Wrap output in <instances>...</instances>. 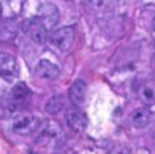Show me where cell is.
<instances>
[{
    "label": "cell",
    "instance_id": "obj_1",
    "mask_svg": "<svg viewBox=\"0 0 155 154\" xmlns=\"http://www.w3.org/2000/svg\"><path fill=\"white\" fill-rule=\"evenodd\" d=\"M47 40L55 49H58L61 52H67L71 49V46L74 43V28L62 26L55 31H50L47 34Z\"/></svg>",
    "mask_w": 155,
    "mask_h": 154
},
{
    "label": "cell",
    "instance_id": "obj_2",
    "mask_svg": "<svg viewBox=\"0 0 155 154\" xmlns=\"http://www.w3.org/2000/svg\"><path fill=\"white\" fill-rule=\"evenodd\" d=\"M38 142L40 143H44V145H49V146H59L62 145V140H64V134L61 131V127L52 121H47L44 122L43 125L40 124L38 127Z\"/></svg>",
    "mask_w": 155,
    "mask_h": 154
},
{
    "label": "cell",
    "instance_id": "obj_3",
    "mask_svg": "<svg viewBox=\"0 0 155 154\" xmlns=\"http://www.w3.org/2000/svg\"><path fill=\"white\" fill-rule=\"evenodd\" d=\"M40 124H41L40 119L32 115H18L12 119L11 128L14 133H17L20 136H28V134L35 133L38 130Z\"/></svg>",
    "mask_w": 155,
    "mask_h": 154
},
{
    "label": "cell",
    "instance_id": "obj_4",
    "mask_svg": "<svg viewBox=\"0 0 155 154\" xmlns=\"http://www.w3.org/2000/svg\"><path fill=\"white\" fill-rule=\"evenodd\" d=\"M23 32L35 43L38 44H44L47 41V29L44 28V25L40 22L38 17L35 19H28L23 23Z\"/></svg>",
    "mask_w": 155,
    "mask_h": 154
},
{
    "label": "cell",
    "instance_id": "obj_5",
    "mask_svg": "<svg viewBox=\"0 0 155 154\" xmlns=\"http://www.w3.org/2000/svg\"><path fill=\"white\" fill-rule=\"evenodd\" d=\"M18 75V66L14 55L8 52H0V78L12 83Z\"/></svg>",
    "mask_w": 155,
    "mask_h": 154
},
{
    "label": "cell",
    "instance_id": "obj_6",
    "mask_svg": "<svg viewBox=\"0 0 155 154\" xmlns=\"http://www.w3.org/2000/svg\"><path fill=\"white\" fill-rule=\"evenodd\" d=\"M65 121L67 125L73 131H84L88 127V118L84 111L78 110V108H70L65 113Z\"/></svg>",
    "mask_w": 155,
    "mask_h": 154
},
{
    "label": "cell",
    "instance_id": "obj_7",
    "mask_svg": "<svg viewBox=\"0 0 155 154\" xmlns=\"http://www.w3.org/2000/svg\"><path fill=\"white\" fill-rule=\"evenodd\" d=\"M40 22L44 25V28L47 31L53 29L59 20V11L53 3H44L43 8L40 9V15H38Z\"/></svg>",
    "mask_w": 155,
    "mask_h": 154
},
{
    "label": "cell",
    "instance_id": "obj_8",
    "mask_svg": "<svg viewBox=\"0 0 155 154\" xmlns=\"http://www.w3.org/2000/svg\"><path fill=\"white\" fill-rule=\"evenodd\" d=\"M85 95H87V83L84 80H76L68 89V98L76 107H81L84 104Z\"/></svg>",
    "mask_w": 155,
    "mask_h": 154
},
{
    "label": "cell",
    "instance_id": "obj_9",
    "mask_svg": "<svg viewBox=\"0 0 155 154\" xmlns=\"http://www.w3.org/2000/svg\"><path fill=\"white\" fill-rule=\"evenodd\" d=\"M37 76L41 80H46V81H50V80H55L58 73H59V69L49 60H40L38 64H37Z\"/></svg>",
    "mask_w": 155,
    "mask_h": 154
},
{
    "label": "cell",
    "instance_id": "obj_10",
    "mask_svg": "<svg viewBox=\"0 0 155 154\" xmlns=\"http://www.w3.org/2000/svg\"><path fill=\"white\" fill-rule=\"evenodd\" d=\"M150 119H152V115H150L149 108H146V107L137 108L131 115V122L135 128H146L150 124Z\"/></svg>",
    "mask_w": 155,
    "mask_h": 154
},
{
    "label": "cell",
    "instance_id": "obj_11",
    "mask_svg": "<svg viewBox=\"0 0 155 154\" xmlns=\"http://www.w3.org/2000/svg\"><path fill=\"white\" fill-rule=\"evenodd\" d=\"M29 93H31L29 92V87L25 83H17L12 87V90H11V101H12V104H21V102H25L28 99Z\"/></svg>",
    "mask_w": 155,
    "mask_h": 154
},
{
    "label": "cell",
    "instance_id": "obj_12",
    "mask_svg": "<svg viewBox=\"0 0 155 154\" xmlns=\"http://www.w3.org/2000/svg\"><path fill=\"white\" fill-rule=\"evenodd\" d=\"M138 96L140 99L147 104V105H153L155 104V83H146L138 89Z\"/></svg>",
    "mask_w": 155,
    "mask_h": 154
},
{
    "label": "cell",
    "instance_id": "obj_13",
    "mask_svg": "<svg viewBox=\"0 0 155 154\" xmlns=\"http://www.w3.org/2000/svg\"><path fill=\"white\" fill-rule=\"evenodd\" d=\"M62 108H64V99H62V96H53L46 104V111L50 113V115H56Z\"/></svg>",
    "mask_w": 155,
    "mask_h": 154
},
{
    "label": "cell",
    "instance_id": "obj_14",
    "mask_svg": "<svg viewBox=\"0 0 155 154\" xmlns=\"http://www.w3.org/2000/svg\"><path fill=\"white\" fill-rule=\"evenodd\" d=\"M152 29L155 31V17H153V20H152Z\"/></svg>",
    "mask_w": 155,
    "mask_h": 154
},
{
    "label": "cell",
    "instance_id": "obj_15",
    "mask_svg": "<svg viewBox=\"0 0 155 154\" xmlns=\"http://www.w3.org/2000/svg\"><path fill=\"white\" fill-rule=\"evenodd\" d=\"M0 17H2V3H0Z\"/></svg>",
    "mask_w": 155,
    "mask_h": 154
}]
</instances>
